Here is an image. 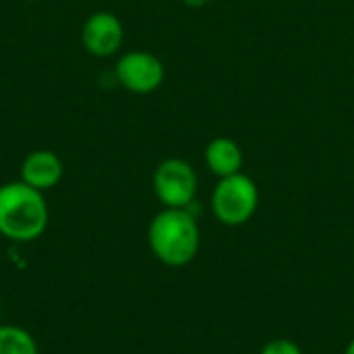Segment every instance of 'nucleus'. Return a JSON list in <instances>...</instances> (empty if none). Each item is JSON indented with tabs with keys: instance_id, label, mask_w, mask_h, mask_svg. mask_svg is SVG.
<instances>
[{
	"instance_id": "nucleus-1",
	"label": "nucleus",
	"mask_w": 354,
	"mask_h": 354,
	"mask_svg": "<svg viewBox=\"0 0 354 354\" xmlns=\"http://www.w3.org/2000/svg\"><path fill=\"white\" fill-rule=\"evenodd\" d=\"M147 243L158 261L170 268H183L197 257L201 245L197 218L191 209L164 207L149 222Z\"/></svg>"
},
{
	"instance_id": "nucleus-2",
	"label": "nucleus",
	"mask_w": 354,
	"mask_h": 354,
	"mask_svg": "<svg viewBox=\"0 0 354 354\" xmlns=\"http://www.w3.org/2000/svg\"><path fill=\"white\" fill-rule=\"evenodd\" d=\"M50 222V209L44 193L12 180L0 185V234L15 243L39 239Z\"/></svg>"
},
{
	"instance_id": "nucleus-3",
	"label": "nucleus",
	"mask_w": 354,
	"mask_h": 354,
	"mask_svg": "<svg viewBox=\"0 0 354 354\" xmlns=\"http://www.w3.org/2000/svg\"><path fill=\"white\" fill-rule=\"evenodd\" d=\"M259 207V189L257 183L245 174H232L218 178V185L212 193V212L218 222L224 226L247 224Z\"/></svg>"
},
{
	"instance_id": "nucleus-4",
	"label": "nucleus",
	"mask_w": 354,
	"mask_h": 354,
	"mask_svg": "<svg viewBox=\"0 0 354 354\" xmlns=\"http://www.w3.org/2000/svg\"><path fill=\"white\" fill-rule=\"evenodd\" d=\"M153 193L164 207L189 209L199 191L195 168L183 158H166L153 170Z\"/></svg>"
},
{
	"instance_id": "nucleus-5",
	"label": "nucleus",
	"mask_w": 354,
	"mask_h": 354,
	"mask_svg": "<svg viewBox=\"0 0 354 354\" xmlns=\"http://www.w3.org/2000/svg\"><path fill=\"white\" fill-rule=\"evenodd\" d=\"M116 81L131 93H153L166 79L164 62L147 50L124 52L114 66Z\"/></svg>"
},
{
	"instance_id": "nucleus-6",
	"label": "nucleus",
	"mask_w": 354,
	"mask_h": 354,
	"mask_svg": "<svg viewBox=\"0 0 354 354\" xmlns=\"http://www.w3.org/2000/svg\"><path fill=\"white\" fill-rule=\"evenodd\" d=\"M124 41V27L114 12L97 10L87 17L81 29L83 48L95 58L114 56Z\"/></svg>"
},
{
	"instance_id": "nucleus-7",
	"label": "nucleus",
	"mask_w": 354,
	"mask_h": 354,
	"mask_svg": "<svg viewBox=\"0 0 354 354\" xmlns=\"http://www.w3.org/2000/svg\"><path fill=\"white\" fill-rule=\"evenodd\" d=\"M64 174L62 160L50 149H35L25 156L21 164V180L37 191L54 189Z\"/></svg>"
},
{
	"instance_id": "nucleus-8",
	"label": "nucleus",
	"mask_w": 354,
	"mask_h": 354,
	"mask_svg": "<svg viewBox=\"0 0 354 354\" xmlns=\"http://www.w3.org/2000/svg\"><path fill=\"white\" fill-rule=\"evenodd\" d=\"M203 160H205V164L214 176L224 178V176H232V174L243 172L245 156H243L241 145L234 139L216 137L205 145Z\"/></svg>"
},
{
	"instance_id": "nucleus-9",
	"label": "nucleus",
	"mask_w": 354,
	"mask_h": 354,
	"mask_svg": "<svg viewBox=\"0 0 354 354\" xmlns=\"http://www.w3.org/2000/svg\"><path fill=\"white\" fill-rule=\"evenodd\" d=\"M0 354H39L33 336L19 326H0Z\"/></svg>"
},
{
	"instance_id": "nucleus-10",
	"label": "nucleus",
	"mask_w": 354,
	"mask_h": 354,
	"mask_svg": "<svg viewBox=\"0 0 354 354\" xmlns=\"http://www.w3.org/2000/svg\"><path fill=\"white\" fill-rule=\"evenodd\" d=\"M261 354H303V351L292 342V340H286V338H276L272 342H268L263 346Z\"/></svg>"
},
{
	"instance_id": "nucleus-11",
	"label": "nucleus",
	"mask_w": 354,
	"mask_h": 354,
	"mask_svg": "<svg viewBox=\"0 0 354 354\" xmlns=\"http://www.w3.org/2000/svg\"><path fill=\"white\" fill-rule=\"evenodd\" d=\"M185 6H189V8H203V6H207L212 0H180Z\"/></svg>"
},
{
	"instance_id": "nucleus-12",
	"label": "nucleus",
	"mask_w": 354,
	"mask_h": 354,
	"mask_svg": "<svg viewBox=\"0 0 354 354\" xmlns=\"http://www.w3.org/2000/svg\"><path fill=\"white\" fill-rule=\"evenodd\" d=\"M346 354H354V340L348 344V348H346Z\"/></svg>"
},
{
	"instance_id": "nucleus-13",
	"label": "nucleus",
	"mask_w": 354,
	"mask_h": 354,
	"mask_svg": "<svg viewBox=\"0 0 354 354\" xmlns=\"http://www.w3.org/2000/svg\"><path fill=\"white\" fill-rule=\"evenodd\" d=\"M31 2H33V0H31Z\"/></svg>"
}]
</instances>
